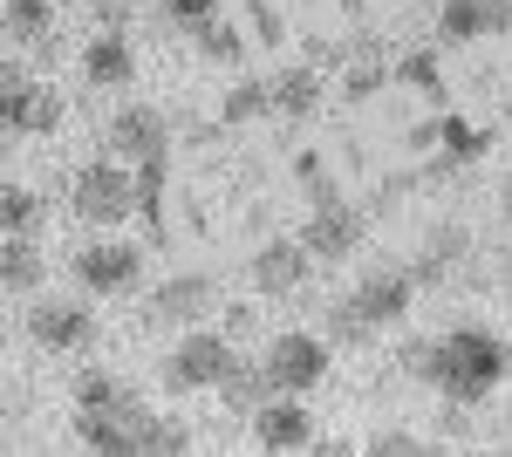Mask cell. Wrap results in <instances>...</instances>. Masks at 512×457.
<instances>
[{"mask_svg": "<svg viewBox=\"0 0 512 457\" xmlns=\"http://www.w3.org/2000/svg\"><path fill=\"white\" fill-rule=\"evenodd\" d=\"M69 198H76L82 219H130V171H117V164H82Z\"/></svg>", "mask_w": 512, "mask_h": 457, "instance_id": "obj_2", "label": "cell"}, {"mask_svg": "<svg viewBox=\"0 0 512 457\" xmlns=\"http://www.w3.org/2000/svg\"><path fill=\"white\" fill-rule=\"evenodd\" d=\"M35 342H48V348H82L89 335H96V321L82 314V307H35Z\"/></svg>", "mask_w": 512, "mask_h": 457, "instance_id": "obj_8", "label": "cell"}, {"mask_svg": "<svg viewBox=\"0 0 512 457\" xmlns=\"http://www.w3.org/2000/svg\"><path fill=\"white\" fill-rule=\"evenodd\" d=\"M444 144H451V151H485V137H478L472 123H458V116L444 123Z\"/></svg>", "mask_w": 512, "mask_h": 457, "instance_id": "obj_21", "label": "cell"}, {"mask_svg": "<svg viewBox=\"0 0 512 457\" xmlns=\"http://www.w3.org/2000/svg\"><path fill=\"white\" fill-rule=\"evenodd\" d=\"M123 396H130V389H123L117 376H103V369H89V376L76 382V403H82V410H96V403H123Z\"/></svg>", "mask_w": 512, "mask_h": 457, "instance_id": "obj_14", "label": "cell"}, {"mask_svg": "<svg viewBox=\"0 0 512 457\" xmlns=\"http://www.w3.org/2000/svg\"><path fill=\"white\" fill-rule=\"evenodd\" d=\"M0 212H7V232H21V226H35V198L21 185H7V198H0Z\"/></svg>", "mask_w": 512, "mask_h": 457, "instance_id": "obj_18", "label": "cell"}, {"mask_svg": "<svg viewBox=\"0 0 512 457\" xmlns=\"http://www.w3.org/2000/svg\"><path fill=\"white\" fill-rule=\"evenodd\" d=\"M369 451H424V444H417V437H403V430H383V437H369Z\"/></svg>", "mask_w": 512, "mask_h": 457, "instance_id": "obj_23", "label": "cell"}, {"mask_svg": "<svg viewBox=\"0 0 512 457\" xmlns=\"http://www.w3.org/2000/svg\"><path fill=\"white\" fill-rule=\"evenodd\" d=\"M253 273H260V287H267V294H294V287H301V273H308V260H301V246H287V239H280V246H267V253L253 260Z\"/></svg>", "mask_w": 512, "mask_h": 457, "instance_id": "obj_10", "label": "cell"}, {"mask_svg": "<svg viewBox=\"0 0 512 457\" xmlns=\"http://www.w3.org/2000/svg\"><path fill=\"white\" fill-rule=\"evenodd\" d=\"M321 369H328V355H321V342H308V335H280L274 355H267V382H274V389H308Z\"/></svg>", "mask_w": 512, "mask_h": 457, "instance_id": "obj_5", "label": "cell"}, {"mask_svg": "<svg viewBox=\"0 0 512 457\" xmlns=\"http://www.w3.org/2000/svg\"><path fill=\"white\" fill-rule=\"evenodd\" d=\"M280 110H287V116H308V110H315V76H308V69L280 76Z\"/></svg>", "mask_w": 512, "mask_h": 457, "instance_id": "obj_15", "label": "cell"}, {"mask_svg": "<svg viewBox=\"0 0 512 457\" xmlns=\"http://www.w3.org/2000/svg\"><path fill=\"white\" fill-rule=\"evenodd\" d=\"M308 437H315L308 410H267V417H260V444H267V451H301Z\"/></svg>", "mask_w": 512, "mask_h": 457, "instance_id": "obj_11", "label": "cell"}, {"mask_svg": "<svg viewBox=\"0 0 512 457\" xmlns=\"http://www.w3.org/2000/svg\"><path fill=\"white\" fill-rule=\"evenodd\" d=\"M410 307V280L403 273H376L349 307H342V328H383V321H403Z\"/></svg>", "mask_w": 512, "mask_h": 457, "instance_id": "obj_4", "label": "cell"}, {"mask_svg": "<svg viewBox=\"0 0 512 457\" xmlns=\"http://www.w3.org/2000/svg\"><path fill=\"white\" fill-rule=\"evenodd\" d=\"M48 14H55V0H7V28L14 35H35Z\"/></svg>", "mask_w": 512, "mask_h": 457, "instance_id": "obj_17", "label": "cell"}, {"mask_svg": "<svg viewBox=\"0 0 512 457\" xmlns=\"http://www.w3.org/2000/svg\"><path fill=\"white\" fill-rule=\"evenodd\" d=\"M198 41H205V55H219V62L239 55V35H233V28H219V21H198Z\"/></svg>", "mask_w": 512, "mask_h": 457, "instance_id": "obj_19", "label": "cell"}, {"mask_svg": "<svg viewBox=\"0 0 512 457\" xmlns=\"http://www.w3.org/2000/svg\"><path fill=\"white\" fill-rule=\"evenodd\" d=\"M253 110H260V89H253V82H239L233 96H226V116L239 123V116H253Z\"/></svg>", "mask_w": 512, "mask_h": 457, "instance_id": "obj_22", "label": "cell"}, {"mask_svg": "<svg viewBox=\"0 0 512 457\" xmlns=\"http://www.w3.org/2000/svg\"><path fill=\"white\" fill-rule=\"evenodd\" d=\"M158 307L164 314H198V307H205V280H171L158 294Z\"/></svg>", "mask_w": 512, "mask_h": 457, "instance_id": "obj_16", "label": "cell"}, {"mask_svg": "<svg viewBox=\"0 0 512 457\" xmlns=\"http://www.w3.org/2000/svg\"><path fill=\"white\" fill-rule=\"evenodd\" d=\"M410 362H417L444 396H458V403L492 396V382L506 376V348L492 342V335H478V328H451L437 348H417Z\"/></svg>", "mask_w": 512, "mask_h": 457, "instance_id": "obj_1", "label": "cell"}, {"mask_svg": "<svg viewBox=\"0 0 512 457\" xmlns=\"http://www.w3.org/2000/svg\"><path fill=\"white\" fill-rule=\"evenodd\" d=\"M164 7H171V14H178V21H212V0H164Z\"/></svg>", "mask_w": 512, "mask_h": 457, "instance_id": "obj_24", "label": "cell"}, {"mask_svg": "<svg viewBox=\"0 0 512 457\" xmlns=\"http://www.w3.org/2000/svg\"><path fill=\"white\" fill-rule=\"evenodd\" d=\"M35 280H41L35 253H28V246L14 239V246H7V260H0V287H7V294H21V287H35Z\"/></svg>", "mask_w": 512, "mask_h": 457, "instance_id": "obj_13", "label": "cell"}, {"mask_svg": "<svg viewBox=\"0 0 512 457\" xmlns=\"http://www.w3.org/2000/svg\"><path fill=\"white\" fill-rule=\"evenodd\" d=\"M137 246H82L76 253V273H82V287H96V294H117V287H130L137 280Z\"/></svg>", "mask_w": 512, "mask_h": 457, "instance_id": "obj_6", "label": "cell"}, {"mask_svg": "<svg viewBox=\"0 0 512 457\" xmlns=\"http://www.w3.org/2000/svg\"><path fill=\"white\" fill-rule=\"evenodd\" d=\"M506 219H512V185H506Z\"/></svg>", "mask_w": 512, "mask_h": 457, "instance_id": "obj_25", "label": "cell"}, {"mask_svg": "<svg viewBox=\"0 0 512 457\" xmlns=\"http://www.w3.org/2000/svg\"><path fill=\"white\" fill-rule=\"evenodd\" d=\"M308 246L328 253V260H342V253L355 246V212H349V205H335V198H321L315 226H308Z\"/></svg>", "mask_w": 512, "mask_h": 457, "instance_id": "obj_9", "label": "cell"}, {"mask_svg": "<svg viewBox=\"0 0 512 457\" xmlns=\"http://www.w3.org/2000/svg\"><path fill=\"white\" fill-rule=\"evenodd\" d=\"M478 21H485V14H478L472 0H451V7H444V35H472Z\"/></svg>", "mask_w": 512, "mask_h": 457, "instance_id": "obj_20", "label": "cell"}, {"mask_svg": "<svg viewBox=\"0 0 512 457\" xmlns=\"http://www.w3.org/2000/svg\"><path fill=\"white\" fill-rule=\"evenodd\" d=\"M205 382H233V348L219 335H192L171 355V389H205Z\"/></svg>", "mask_w": 512, "mask_h": 457, "instance_id": "obj_3", "label": "cell"}, {"mask_svg": "<svg viewBox=\"0 0 512 457\" xmlns=\"http://www.w3.org/2000/svg\"><path fill=\"white\" fill-rule=\"evenodd\" d=\"M55 123H62V103L21 82V69H7V130H55Z\"/></svg>", "mask_w": 512, "mask_h": 457, "instance_id": "obj_7", "label": "cell"}, {"mask_svg": "<svg viewBox=\"0 0 512 457\" xmlns=\"http://www.w3.org/2000/svg\"><path fill=\"white\" fill-rule=\"evenodd\" d=\"M89 76L96 82H130V41L103 35L96 48H89Z\"/></svg>", "mask_w": 512, "mask_h": 457, "instance_id": "obj_12", "label": "cell"}]
</instances>
